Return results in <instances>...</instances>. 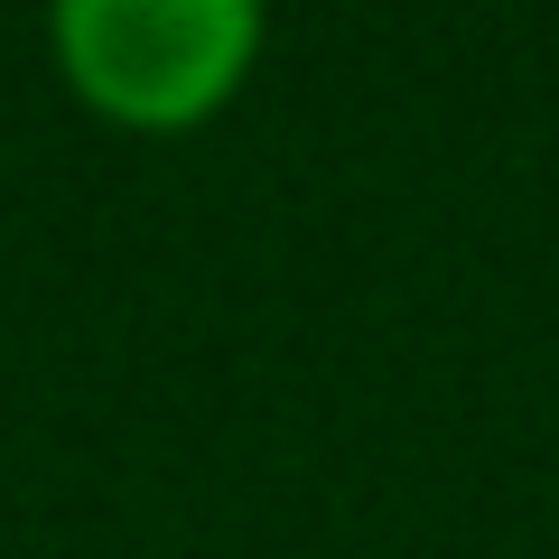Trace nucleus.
<instances>
[{
  "label": "nucleus",
  "instance_id": "obj_1",
  "mask_svg": "<svg viewBox=\"0 0 559 559\" xmlns=\"http://www.w3.org/2000/svg\"><path fill=\"white\" fill-rule=\"evenodd\" d=\"M261 20L252 0H66L47 20L66 94L94 121L140 140L205 131L261 66Z\"/></svg>",
  "mask_w": 559,
  "mask_h": 559
}]
</instances>
